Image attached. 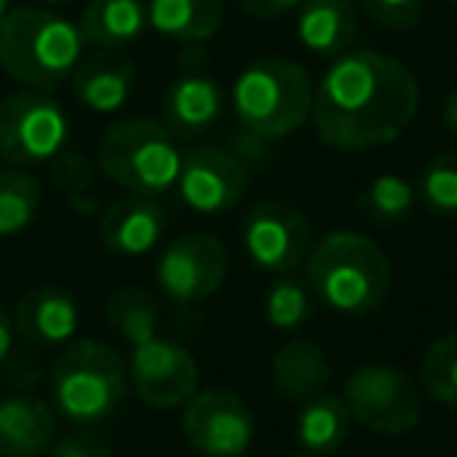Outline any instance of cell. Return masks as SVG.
I'll list each match as a JSON object with an SVG mask.
<instances>
[{
    "instance_id": "6da1fadb",
    "label": "cell",
    "mask_w": 457,
    "mask_h": 457,
    "mask_svg": "<svg viewBox=\"0 0 457 457\" xmlns=\"http://www.w3.org/2000/svg\"><path fill=\"white\" fill-rule=\"evenodd\" d=\"M420 82L401 60L379 51H345L313 91L317 138L336 151L392 145L417 120Z\"/></svg>"
},
{
    "instance_id": "7a4b0ae2",
    "label": "cell",
    "mask_w": 457,
    "mask_h": 457,
    "mask_svg": "<svg viewBox=\"0 0 457 457\" xmlns=\"http://www.w3.org/2000/svg\"><path fill=\"white\" fill-rule=\"evenodd\" d=\"M304 267L313 298L342 317H370L392 292L388 254L373 238L351 228L329 232L313 242Z\"/></svg>"
},
{
    "instance_id": "3957f363",
    "label": "cell",
    "mask_w": 457,
    "mask_h": 457,
    "mask_svg": "<svg viewBox=\"0 0 457 457\" xmlns=\"http://www.w3.org/2000/svg\"><path fill=\"white\" fill-rule=\"evenodd\" d=\"M85 38L70 20L38 7H16L0 20V70L16 85L47 91L79 66Z\"/></svg>"
},
{
    "instance_id": "277c9868",
    "label": "cell",
    "mask_w": 457,
    "mask_h": 457,
    "mask_svg": "<svg viewBox=\"0 0 457 457\" xmlns=\"http://www.w3.org/2000/svg\"><path fill=\"white\" fill-rule=\"evenodd\" d=\"M311 72L286 57H261L238 72L232 85V110L238 126L279 141L298 132L313 110Z\"/></svg>"
},
{
    "instance_id": "5b68a950",
    "label": "cell",
    "mask_w": 457,
    "mask_h": 457,
    "mask_svg": "<svg viewBox=\"0 0 457 457\" xmlns=\"http://www.w3.org/2000/svg\"><path fill=\"white\" fill-rule=\"evenodd\" d=\"M97 166L113 185L138 197H157L179 182V138L151 116H122L110 122L97 145Z\"/></svg>"
},
{
    "instance_id": "8992f818",
    "label": "cell",
    "mask_w": 457,
    "mask_h": 457,
    "mask_svg": "<svg viewBox=\"0 0 457 457\" xmlns=\"http://www.w3.org/2000/svg\"><path fill=\"white\" fill-rule=\"evenodd\" d=\"M51 407L70 423H97L126 398L129 367L113 345L72 338L51 367Z\"/></svg>"
},
{
    "instance_id": "52a82bcc",
    "label": "cell",
    "mask_w": 457,
    "mask_h": 457,
    "mask_svg": "<svg viewBox=\"0 0 457 457\" xmlns=\"http://www.w3.org/2000/svg\"><path fill=\"white\" fill-rule=\"evenodd\" d=\"M70 141V116L47 91H16L0 101V160L7 166L51 163Z\"/></svg>"
},
{
    "instance_id": "ba28073f",
    "label": "cell",
    "mask_w": 457,
    "mask_h": 457,
    "mask_svg": "<svg viewBox=\"0 0 457 457\" xmlns=\"http://www.w3.org/2000/svg\"><path fill=\"white\" fill-rule=\"evenodd\" d=\"M345 404L351 420L376 436H404L423 420V398L417 382L398 367L363 363L345 382Z\"/></svg>"
},
{
    "instance_id": "9c48e42d",
    "label": "cell",
    "mask_w": 457,
    "mask_h": 457,
    "mask_svg": "<svg viewBox=\"0 0 457 457\" xmlns=\"http://www.w3.org/2000/svg\"><path fill=\"white\" fill-rule=\"evenodd\" d=\"M248 261L263 273H292L311 257V220L288 201H261L248 210L242 226Z\"/></svg>"
},
{
    "instance_id": "30bf717a",
    "label": "cell",
    "mask_w": 457,
    "mask_h": 457,
    "mask_svg": "<svg viewBox=\"0 0 457 457\" xmlns=\"http://www.w3.org/2000/svg\"><path fill=\"white\" fill-rule=\"evenodd\" d=\"M254 413L242 395L228 388L195 392L185 401L182 432L185 442L204 457H238L248 454L254 442Z\"/></svg>"
},
{
    "instance_id": "8fae6325",
    "label": "cell",
    "mask_w": 457,
    "mask_h": 457,
    "mask_svg": "<svg viewBox=\"0 0 457 457\" xmlns=\"http://www.w3.org/2000/svg\"><path fill=\"white\" fill-rule=\"evenodd\" d=\"M126 367L135 395L154 411L185 407V401L197 392V382H201L195 354L185 345L160 336L135 345Z\"/></svg>"
},
{
    "instance_id": "7c38bea8",
    "label": "cell",
    "mask_w": 457,
    "mask_h": 457,
    "mask_svg": "<svg viewBox=\"0 0 457 457\" xmlns=\"http://www.w3.org/2000/svg\"><path fill=\"white\" fill-rule=\"evenodd\" d=\"M157 282L179 304H197L222 288L228 273L226 245L213 232H188L160 251Z\"/></svg>"
},
{
    "instance_id": "4fadbf2b",
    "label": "cell",
    "mask_w": 457,
    "mask_h": 457,
    "mask_svg": "<svg viewBox=\"0 0 457 457\" xmlns=\"http://www.w3.org/2000/svg\"><path fill=\"white\" fill-rule=\"evenodd\" d=\"M176 185L188 210L201 216H220L245 201L251 172L222 145H207L185 154Z\"/></svg>"
},
{
    "instance_id": "5bb4252c",
    "label": "cell",
    "mask_w": 457,
    "mask_h": 457,
    "mask_svg": "<svg viewBox=\"0 0 457 457\" xmlns=\"http://www.w3.org/2000/svg\"><path fill=\"white\" fill-rule=\"evenodd\" d=\"M222 88L207 70H182L170 82L160 104L163 126L179 141H191L207 135L222 116Z\"/></svg>"
},
{
    "instance_id": "9a60e30c",
    "label": "cell",
    "mask_w": 457,
    "mask_h": 457,
    "mask_svg": "<svg viewBox=\"0 0 457 457\" xmlns=\"http://www.w3.org/2000/svg\"><path fill=\"white\" fill-rule=\"evenodd\" d=\"M166 228V213L154 197L129 195L110 204L101 213V242L116 257H141L151 254L160 245Z\"/></svg>"
},
{
    "instance_id": "2e32d148",
    "label": "cell",
    "mask_w": 457,
    "mask_h": 457,
    "mask_svg": "<svg viewBox=\"0 0 457 457\" xmlns=\"http://www.w3.org/2000/svg\"><path fill=\"white\" fill-rule=\"evenodd\" d=\"M72 95L91 113H116L129 104L138 82L135 63L120 51H97L91 57L79 60L70 76Z\"/></svg>"
},
{
    "instance_id": "e0dca14e",
    "label": "cell",
    "mask_w": 457,
    "mask_h": 457,
    "mask_svg": "<svg viewBox=\"0 0 457 457\" xmlns=\"http://www.w3.org/2000/svg\"><path fill=\"white\" fill-rule=\"evenodd\" d=\"M13 329L38 348L72 342L79 332V301L63 286H38L16 304Z\"/></svg>"
},
{
    "instance_id": "ac0fdd59",
    "label": "cell",
    "mask_w": 457,
    "mask_h": 457,
    "mask_svg": "<svg viewBox=\"0 0 457 457\" xmlns=\"http://www.w3.org/2000/svg\"><path fill=\"white\" fill-rule=\"evenodd\" d=\"M57 438V411L32 395L0 398V457H41Z\"/></svg>"
},
{
    "instance_id": "d6986e66",
    "label": "cell",
    "mask_w": 457,
    "mask_h": 457,
    "mask_svg": "<svg viewBox=\"0 0 457 457\" xmlns=\"http://www.w3.org/2000/svg\"><path fill=\"white\" fill-rule=\"evenodd\" d=\"M357 38L354 0H304L298 13V41L317 57H342Z\"/></svg>"
},
{
    "instance_id": "ffe728a7",
    "label": "cell",
    "mask_w": 457,
    "mask_h": 457,
    "mask_svg": "<svg viewBox=\"0 0 457 457\" xmlns=\"http://www.w3.org/2000/svg\"><path fill=\"white\" fill-rule=\"evenodd\" d=\"M329 357L311 338H288L273 354V386L288 401L304 404V401L323 395V388L329 386Z\"/></svg>"
},
{
    "instance_id": "44dd1931",
    "label": "cell",
    "mask_w": 457,
    "mask_h": 457,
    "mask_svg": "<svg viewBox=\"0 0 457 457\" xmlns=\"http://www.w3.org/2000/svg\"><path fill=\"white\" fill-rule=\"evenodd\" d=\"M226 22L222 0H147V26L179 45H204Z\"/></svg>"
},
{
    "instance_id": "7402d4cb",
    "label": "cell",
    "mask_w": 457,
    "mask_h": 457,
    "mask_svg": "<svg viewBox=\"0 0 457 457\" xmlns=\"http://www.w3.org/2000/svg\"><path fill=\"white\" fill-rule=\"evenodd\" d=\"M147 29V4L145 0H91L79 22L85 45L101 51H116L138 41Z\"/></svg>"
},
{
    "instance_id": "603a6c76",
    "label": "cell",
    "mask_w": 457,
    "mask_h": 457,
    "mask_svg": "<svg viewBox=\"0 0 457 457\" xmlns=\"http://www.w3.org/2000/svg\"><path fill=\"white\" fill-rule=\"evenodd\" d=\"M351 413L342 395H317L304 401L295 420V438L307 454H332L348 442Z\"/></svg>"
},
{
    "instance_id": "cb8c5ba5",
    "label": "cell",
    "mask_w": 457,
    "mask_h": 457,
    "mask_svg": "<svg viewBox=\"0 0 457 457\" xmlns=\"http://www.w3.org/2000/svg\"><path fill=\"white\" fill-rule=\"evenodd\" d=\"M41 210V182L22 166H0V238L26 232Z\"/></svg>"
},
{
    "instance_id": "d4e9b609",
    "label": "cell",
    "mask_w": 457,
    "mask_h": 457,
    "mask_svg": "<svg viewBox=\"0 0 457 457\" xmlns=\"http://www.w3.org/2000/svg\"><path fill=\"white\" fill-rule=\"evenodd\" d=\"M104 317H107V326L113 329V336H120L122 342H129L135 348V345L157 336L160 307L147 292L129 286V288H116L110 295L107 307H104Z\"/></svg>"
},
{
    "instance_id": "484cf974",
    "label": "cell",
    "mask_w": 457,
    "mask_h": 457,
    "mask_svg": "<svg viewBox=\"0 0 457 457\" xmlns=\"http://www.w3.org/2000/svg\"><path fill=\"white\" fill-rule=\"evenodd\" d=\"M357 204H361V213L367 220L388 226V222H398L404 216H411L413 204H417V185L411 179L398 176V172H382V176H376L363 188Z\"/></svg>"
},
{
    "instance_id": "4316f807",
    "label": "cell",
    "mask_w": 457,
    "mask_h": 457,
    "mask_svg": "<svg viewBox=\"0 0 457 457\" xmlns=\"http://www.w3.org/2000/svg\"><path fill=\"white\" fill-rule=\"evenodd\" d=\"M420 382L432 401L457 411V332L438 336L426 348L420 363Z\"/></svg>"
},
{
    "instance_id": "83f0119b",
    "label": "cell",
    "mask_w": 457,
    "mask_h": 457,
    "mask_svg": "<svg viewBox=\"0 0 457 457\" xmlns=\"http://www.w3.org/2000/svg\"><path fill=\"white\" fill-rule=\"evenodd\" d=\"M417 195L426 210L438 216H457V151L436 154L417 176Z\"/></svg>"
},
{
    "instance_id": "f1b7e54d",
    "label": "cell",
    "mask_w": 457,
    "mask_h": 457,
    "mask_svg": "<svg viewBox=\"0 0 457 457\" xmlns=\"http://www.w3.org/2000/svg\"><path fill=\"white\" fill-rule=\"evenodd\" d=\"M313 307H317V298H313L311 288L298 279H279L267 292V301H263L270 326H276V329H282V332H295L311 323Z\"/></svg>"
},
{
    "instance_id": "f546056e",
    "label": "cell",
    "mask_w": 457,
    "mask_h": 457,
    "mask_svg": "<svg viewBox=\"0 0 457 457\" xmlns=\"http://www.w3.org/2000/svg\"><path fill=\"white\" fill-rule=\"evenodd\" d=\"M91 179H95V163L79 151H60L51 160V182L57 191H63L72 204H82V197L91 191Z\"/></svg>"
},
{
    "instance_id": "4dcf8cb0",
    "label": "cell",
    "mask_w": 457,
    "mask_h": 457,
    "mask_svg": "<svg viewBox=\"0 0 457 457\" xmlns=\"http://www.w3.org/2000/svg\"><path fill=\"white\" fill-rule=\"evenodd\" d=\"M426 0H361L363 13L386 32H411L423 16Z\"/></svg>"
},
{
    "instance_id": "1f68e13d",
    "label": "cell",
    "mask_w": 457,
    "mask_h": 457,
    "mask_svg": "<svg viewBox=\"0 0 457 457\" xmlns=\"http://www.w3.org/2000/svg\"><path fill=\"white\" fill-rule=\"evenodd\" d=\"M222 147H226L248 172L270 170V163H273V141L251 132V129H245V126H238L236 132H228L226 138H222Z\"/></svg>"
},
{
    "instance_id": "d6a6232c",
    "label": "cell",
    "mask_w": 457,
    "mask_h": 457,
    "mask_svg": "<svg viewBox=\"0 0 457 457\" xmlns=\"http://www.w3.org/2000/svg\"><path fill=\"white\" fill-rule=\"evenodd\" d=\"M51 457H113V451H110V445L97 432L72 429L66 436L54 438Z\"/></svg>"
},
{
    "instance_id": "836d02e7",
    "label": "cell",
    "mask_w": 457,
    "mask_h": 457,
    "mask_svg": "<svg viewBox=\"0 0 457 457\" xmlns=\"http://www.w3.org/2000/svg\"><path fill=\"white\" fill-rule=\"evenodd\" d=\"M236 4L254 20H282L286 13L298 10L304 0H236Z\"/></svg>"
},
{
    "instance_id": "e575fe53",
    "label": "cell",
    "mask_w": 457,
    "mask_h": 457,
    "mask_svg": "<svg viewBox=\"0 0 457 457\" xmlns=\"http://www.w3.org/2000/svg\"><path fill=\"white\" fill-rule=\"evenodd\" d=\"M13 320H10V313L0 307V363L7 361V354L13 351Z\"/></svg>"
},
{
    "instance_id": "d590c367",
    "label": "cell",
    "mask_w": 457,
    "mask_h": 457,
    "mask_svg": "<svg viewBox=\"0 0 457 457\" xmlns=\"http://www.w3.org/2000/svg\"><path fill=\"white\" fill-rule=\"evenodd\" d=\"M442 120H445V129H448V132L457 138V88H451V95L445 97Z\"/></svg>"
},
{
    "instance_id": "8d00e7d4",
    "label": "cell",
    "mask_w": 457,
    "mask_h": 457,
    "mask_svg": "<svg viewBox=\"0 0 457 457\" xmlns=\"http://www.w3.org/2000/svg\"><path fill=\"white\" fill-rule=\"evenodd\" d=\"M10 13V0H0V20Z\"/></svg>"
},
{
    "instance_id": "74e56055",
    "label": "cell",
    "mask_w": 457,
    "mask_h": 457,
    "mask_svg": "<svg viewBox=\"0 0 457 457\" xmlns=\"http://www.w3.org/2000/svg\"><path fill=\"white\" fill-rule=\"evenodd\" d=\"M45 4H72V0H45Z\"/></svg>"
},
{
    "instance_id": "f35d334b",
    "label": "cell",
    "mask_w": 457,
    "mask_h": 457,
    "mask_svg": "<svg viewBox=\"0 0 457 457\" xmlns=\"http://www.w3.org/2000/svg\"><path fill=\"white\" fill-rule=\"evenodd\" d=\"M295 457H326V454H307V451H304V454H295Z\"/></svg>"
},
{
    "instance_id": "ab89813d",
    "label": "cell",
    "mask_w": 457,
    "mask_h": 457,
    "mask_svg": "<svg viewBox=\"0 0 457 457\" xmlns=\"http://www.w3.org/2000/svg\"><path fill=\"white\" fill-rule=\"evenodd\" d=\"M448 4H451V7H457V0H448Z\"/></svg>"
},
{
    "instance_id": "60d3db41",
    "label": "cell",
    "mask_w": 457,
    "mask_h": 457,
    "mask_svg": "<svg viewBox=\"0 0 457 457\" xmlns=\"http://www.w3.org/2000/svg\"><path fill=\"white\" fill-rule=\"evenodd\" d=\"M238 457H251V454H238Z\"/></svg>"
}]
</instances>
